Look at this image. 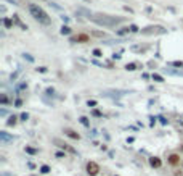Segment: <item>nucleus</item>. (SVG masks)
<instances>
[{
  "mask_svg": "<svg viewBox=\"0 0 183 176\" xmlns=\"http://www.w3.org/2000/svg\"><path fill=\"white\" fill-rule=\"evenodd\" d=\"M92 18V21H95L96 24H100V26H106V27H111V26H116V24H119L124 21V18H116V16H109V15H93L90 16Z\"/></svg>",
  "mask_w": 183,
  "mask_h": 176,
  "instance_id": "obj_1",
  "label": "nucleus"
},
{
  "mask_svg": "<svg viewBox=\"0 0 183 176\" xmlns=\"http://www.w3.org/2000/svg\"><path fill=\"white\" fill-rule=\"evenodd\" d=\"M56 157H58V159H63L64 154H63V152H58V154H56Z\"/></svg>",
  "mask_w": 183,
  "mask_h": 176,
  "instance_id": "obj_27",
  "label": "nucleus"
},
{
  "mask_svg": "<svg viewBox=\"0 0 183 176\" xmlns=\"http://www.w3.org/2000/svg\"><path fill=\"white\" fill-rule=\"evenodd\" d=\"M96 105V100H89V107H95Z\"/></svg>",
  "mask_w": 183,
  "mask_h": 176,
  "instance_id": "obj_24",
  "label": "nucleus"
},
{
  "mask_svg": "<svg viewBox=\"0 0 183 176\" xmlns=\"http://www.w3.org/2000/svg\"><path fill=\"white\" fill-rule=\"evenodd\" d=\"M24 58H27L29 61H34V58H32V57H29V53H24Z\"/></svg>",
  "mask_w": 183,
  "mask_h": 176,
  "instance_id": "obj_25",
  "label": "nucleus"
},
{
  "mask_svg": "<svg viewBox=\"0 0 183 176\" xmlns=\"http://www.w3.org/2000/svg\"><path fill=\"white\" fill-rule=\"evenodd\" d=\"M61 18H63V21H64V23H69V18H67V16H64V15H63Z\"/></svg>",
  "mask_w": 183,
  "mask_h": 176,
  "instance_id": "obj_26",
  "label": "nucleus"
},
{
  "mask_svg": "<svg viewBox=\"0 0 183 176\" xmlns=\"http://www.w3.org/2000/svg\"><path fill=\"white\" fill-rule=\"evenodd\" d=\"M64 134H66L67 137H71V139H80L79 133H75V131H72V129H64Z\"/></svg>",
  "mask_w": 183,
  "mask_h": 176,
  "instance_id": "obj_7",
  "label": "nucleus"
},
{
  "mask_svg": "<svg viewBox=\"0 0 183 176\" xmlns=\"http://www.w3.org/2000/svg\"><path fill=\"white\" fill-rule=\"evenodd\" d=\"M63 36H67V34H71V27L69 26H67V24H63L61 26V31H60Z\"/></svg>",
  "mask_w": 183,
  "mask_h": 176,
  "instance_id": "obj_10",
  "label": "nucleus"
},
{
  "mask_svg": "<svg viewBox=\"0 0 183 176\" xmlns=\"http://www.w3.org/2000/svg\"><path fill=\"white\" fill-rule=\"evenodd\" d=\"M55 144H58V147H61V149H64V150H67L69 154H75V150L72 149L71 145H67V144H64V142H61V141H58V139H55Z\"/></svg>",
  "mask_w": 183,
  "mask_h": 176,
  "instance_id": "obj_5",
  "label": "nucleus"
},
{
  "mask_svg": "<svg viewBox=\"0 0 183 176\" xmlns=\"http://www.w3.org/2000/svg\"><path fill=\"white\" fill-rule=\"evenodd\" d=\"M37 71H40V73H47V68H43V66H42V68H37Z\"/></svg>",
  "mask_w": 183,
  "mask_h": 176,
  "instance_id": "obj_28",
  "label": "nucleus"
},
{
  "mask_svg": "<svg viewBox=\"0 0 183 176\" xmlns=\"http://www.w3.org/2000/svg\"><path fill=\"white\" fill-rule=\"evenodd\" d=\"M21 120H23V121H26V120H27V113H23L21 115Z\"/></svg>",
  "mask_w": 183,
  "mask_h": 176,
  "instance_id": "obj_29",
  "label": "nucleus"
},
{
  "mask_svg": "<svg viewBox=\"0 0 183 176\" xmlns=\"http://www.w3.org/2000/svg\"><path fill=\"white\" fill-rule=\"evenodd\" d=\"M153 81H156V82H164V78L159 76V75H153Z\"/></svg>",
  "mask_w": 183,
  "mask_h": 176,
  "instance_id": "obj_16",
  "label": "nucleus"
},
{
  "mask_svg": "<svg viewBox=\"0 0 183 176\" xmlns=\"http://www.w3.org/2000/svg\"><path fill=\"white\" fill-rule=\"evenodd\" d=\"M93 55H95V57H101L103 53H101V50H100V49H95V50H93Z\"/></svg>",
  "mask_w": 183,
  "mask_h": 176,
  "instance_id": "obj_21",
  "label": "nucleus"
},
{
  "mask_svg": "<svg viewBox=\"0 0 183 176\" xmlns=\"http://www.w3.org/2000/svg\"><path fill=\"white\" fill-rule=\"evenodd\" d=\"M13 20L16 21V24H19V27H21V29H24V31L27 29V26H26L21 20H19V16H18V15H13Z\"/></svg>",
  "mask_w": 183,
  "mask_h": 176,
  "instance_id": "obj_9",
  "label": "nucleus"
},
{
  "mask_svg": "<svg viewBox=\"0 0 183 176\" xmlns=\"http://www.w3.org/2000/svg\"><path fill=\"white\" fill-rule=\"evenodd\" d=\"M89 41H90L89 34H77L74 37H71V42H89Z\"/></svg>",
  "mask_w": 183,
  "mask_h": 176,
  "instance_id": "obj_4",
  "label": "nucleus"
},
{
  "mask_svg": "<svg viewBox=\"0 0 183 176\" xmlns=\"http://www.w3.org/2000/svg\"><path fill=\"white\" fill-rule=\"evenodd\" d=\"M16 120H18L16 116H10V120H8L7 125H8V126H15V125H16Z\"/></svg>",
  "mask_w": 183,
  "mask_h": 176,
  "instance_id": "obj_15",
  "label": "nucleus"
},
{
  "mask_svg": "<svg viewBox=\"0 0 183 176\" xmlns=\"http://www.w3.org/2000/svg\"><path fill=\"white\" fill-rule=\"evenodd\" d=\"M26 152H29V154H35L37 150H35V149H31V147H26Z\"/></svg>",
  "mask_w": 183,
  "mask_h": 176,
  "instance_id": "obj_22",
  "label": "nucleus"
},
{
  "mask_svg": "<svg viewBox=\"0 0 183 176\" xmlns=\"http://www.w3.org/2000/svg\"><path fill=\"white\" fill-rule=\"evenodd\" d=\"M149 165L153 166V168H161L162 162H161V159H158V157H151V159H149Z\"/></svg>",
  "mask_w": 183,
  "mask_h": 176,
  "instance_id": "obj_6",
  "label": "nucleus"
},
{
  "mask_svg": "<svg viewBox=\"0 0 183 176\" xmlns=\"http://www.w3.org/2000/svg\"><path fill=\"white\" fill-rule=\"evenodd\" d=\"M93 36H96V37H106V34H104V32H98V31H95Z\"/></svg>",
  "mask_w": 183,
  "mask_h": 176,
  "instance_id": "obj_20",
  "label": "nucleus"
},
{
  "mask_svg": "<svg viewBox=\"0 0 183 176\" xmlns=\"http://www.w3.org/2000/svg\"><path fill=\"white\" fill-rule=\"evenodd\" d=\"M130 31H132V32H137V31H138V27L135 26V24H132V26H130Z\"/></svg>",
  "mask_w": 183,
  "mask_h": 176,
  "instance_id": "obj_23",
  "label": "nucleus"
},
{
  "mask_svg": "<svg viewBox=\"0 0 183 176\" xmlns=\"http://www.w3.org/2000/svg\"><path fill=\"white\" fill-rule=\"evenodd\" d=\"M169 163L170 165H178L180 163V155H177V154L169 155Z\"/></svg>",
  "mask_w": 183,
  "mask_h": 176,
  "instance_id": "obj_8",
  "label": "nucleus"
},
{
  "mask_svg": "<svg viewBox=\"0 0 183 176\" xmlns=\"http://www.w3.org/2000/svg\"><path fill=\"white\" fill-rule=\"evenodd\" d=\"M169 65H170V66H180L181 68L183 66V61H170Z\"/></svg>",
  "mask_w": 183,
  "mask_h": 176,
  "instance_id": "obj_18",
  "label": "nucleus"
},
{
  "mask_svg": "<svg viewBox=\"0 0 183 176\" xmlns=\"http://www.w3.org/2000/svg\"><path fill=\"white\" fill-rule=\"evenodd\" d=\"M166 71L169 73V75H177V76H183V71H175V70H169V68H166Z\"/></svg>",
  "mask_w": 183,
  "mask_h": 176,
  "instance_id": "obj_14",
  "label": "nucleus"
},
{
  "mask_svg": "<svg viewBox=\"0 0 183 176\" xmlns=\"http://www.w3.org/2000/svg\"><path fill=\"white\" fill-rule=\"evenodd\" d=\"M3 24H5L7 29H11V27H13V21L10 20V18H3Z\"/></svg>",
  "mask_w": 183,
  "mask_h": 176,
  "instance_id": "obj_11",
  "label": "nucleus"
},
{
  "mask_svg": "<svg viewBox=\"0 0 183 176\" xmlns=\"http://www.w3.org/2000/svg\"><path fill=\"white\" fill-rule=\"evenodd\" d=\"M127 32H132V31H130V26H129V27H122V29L116 31V34H117V36H124V34H127Z\"/></svg>",
  "mask_w": 183,
  "mask_h": 176,
  "instance_id": "obj_12",
  "label": "nucleus"
},
{
  "mask_svg": "<svg viewBox=\"0 0 183 176\" xmlns=\"http://www.w3.org/2000/svg\"><path fill=\"white\" fill-rule=\"evenodd\" d=\"M7 102H8V99L5 95H2V104H7Z\"/></svg>",
  "mask_w": 183,
  "mask_h": 176,
  "instance_id": "obj_30",
  "label": "nucleus"
},
{
  "mask_svg": "<svg viewBox=\"0 0 183 176\" xmlns=\"http://www.w3.org/2000/svg\"><path fill=\"white\" fill-rule=\"evenodd\" d=\"M125 70H127V71H135V70H137V65H135V63H127V65H125Z\"/></svg>",
  "mask_w": 183,
  "mask_h": 176,
  "instance_id": "obj_13",
  "label": "nucleus"
},
{
  "mask_svg": "<svg viewBox=\"0 0 183 176\" xmlns=\"http://www.w3.org/2000/svg\"><path fill=\"white\" fill-rule=\"evenodd\" d=\"M80 123H82L84 126H90V123H89V118H87V116H82V118H80Z\"/></svg>",
  "mask_w": 183,
  "mask_h": 176,
  "instance_id": "obj_17",
  "label": "nucleus"
},
{
  "mask_svg": "<svg viewBox=\"0 0 183 176\" xmlns=\"http://www.w3.org/2000/svg\"><path fill=\"white\" fill-rule=\"evenodd\" d=\"M48 171H50V168H48V166H47V165H43V166H42V168H40V173H43V174H47Z\"/></svg>",
  "mask_w": 183,
  "mask_h": 176,
  "instance_id": "obj_19",
  "label": "nucleus"
},
{
  "mask_svg": "<svg viewBox=\"0 0 183 176\" xmlns=\"http://www.w3.org/2000/svg\"><path fill=\"white\" fill-rule=\"evenodd\" d=\"M87 173H89L90 176H96L100 173V165L96 162H89L87 163Z\"/></svg>",
  "mask_w": 183,
  "mask_h": 176,
  "instance_id": "obj_3",
  "label": "nucleus"
},
{
  "mask_svg": "<svg viewBox=\"0 0 183 176\" xmlns=\"http://www.w3.org/2000/svg\"><path fill=\"white\" fill-rule=\"evenodd\" d=\"M27 8H29V12H31V15L35 18L39 23H42V24H50V23H52L50 16L45 13V10H43L42 7H39V5H35V3H29Z\"/></svg>",
  "mask_w": 183,
  "mask_h": 176,
  "instance_id": "obj_2",
  "label": "nucleus"
},
{
  "mask_svg": "<svg viewBox=\"0 0 183 176\" xmlns=\"http://www.w3.org/2000/svg\"><path fill=\"white\" fill-rule=\"evenodd\" d=\"M85 2H90V0H85Z\"/></svg>",
  "mask_w": 183,
  "mask_h": 176,
  "instance_id": "obj_31",
  "label": "nucleus"
}]
</instances>
